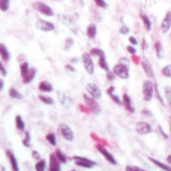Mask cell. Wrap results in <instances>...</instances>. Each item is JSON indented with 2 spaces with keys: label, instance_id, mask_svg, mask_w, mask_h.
<instances>
[{
  "label": "cell",
  "instance_id": "6da1fadb",
  "mask_svg": "<svg viewBox=\"0 0 171 171\" xmlns=\"http://www.w3.org/2000/svg\"><path fill=\"white\" fill-rule=\"evenodd\" d=\"M82 96H83V100L85 102V106L90 110V112L95 115L99 114V113H100V106L97 103L96 99L92 98L91 96L87 95V94H83Z\"/></svg>",
  "mask_w": 171,
  "mask_h": 171
},
{
  "label": "cell",
  "instance_id": "7a4b0ae2",
  "mask_svg": "<svg viewBox=\"0 0 171 171\" xmlns=\"http://www.w3.org/2000/svg\"><path fill=\"white\" fill-rule=\"evenodd\" d=\"M112 72L114 73L115 76L121 78V79H128L129 78V68L127 65L121 64V63H117L116 65H114Z\"/></svg>",
  "mask_w": 171,
  "mask_h": 171
},
{
  "label": "cell",
  "instance_id": "3957f363",
  "mask_svg": "<svg viewBox=\"0 0 171 171\" xmlns=\"http://www.w3.org/2000/svg\"><path fill=\"white\" fill-rule=\"evenodd\" d=\"M33 8L38 11L39 13L41 14L45 15V16H48V17H52L54 15V11L53 9L51 8L50 6H48L47 4L43 3V2H40V1H36L33 3Z\"/></svg>",
  "mask_w": 171,
  "mask_h": 171
},
{
  "label": "cell",
  "instance_id": "277c9868",
  "mask_svg": "<svg viewBox=\"0 0 171 171\" xmlns=\"http://www.w3.org/2000/svg\"><path fill=\"white\" fill-rule=\"evenodd\" d=\"M142 92H143V99L145 101H150L153 98L154 93V84L150 80H146L143 83L142 87Z\"/></svg>",
  "mask_w": 171,
  "mask_h": 171
},
{
  "label": "cell",
  "instance_id": "5b68a950",
  "mask_svg": "<svg viewBox=\"0 0 171 171\" xmlns=\"http://www.w3.org/2000/svg\"><path fill=\"white\" fill-rule=\"evenodd\" d=\"M72 159L74 160L75 164L79 167H83V168H92L94 167L95 165H97V163L93 160H90L86 157H82V156H73Z\"/></svg>",
  "mask_w": 171,
  "mask_h": 171
},
{
  "label": "cell",
  "instance_id": "8992f818",
  "mask_svg": "<svg viewBox=\"0 0 171 171\" xmlns=\"http://www.w3.org/2000/svg\"><path fill=\"white\" fill-rule=\"evenodd\" d=\"M81 59H82V63H83V66L85 68L86 72L88 74H93L94 73V70H95V67H94V63H93V60L91 58V55L85 52V53L82 54L81 56Z\"/></svg>",
  "mask_w": 171,
  "mask_h": 171
},
{
  "label": "cell",
  "instance_id": "52a82bcc",
  "mask_svg": "<svg viewBox=\"0 0 171 171\" xmlns=\"http://www.w3.org/2000/svg\"><path fill=\"white\" fill-rule=\"evenodd\" d=\"M58 131L65 140L73 141V139H74V133H73V131L71 130V128L67 124L61 123V124L58 126Z\"/></svg>",
  "mask_w": 171,
  "mask_h": 171
},
{
  "label": "cell",
  "instance_id": "ba28073f",
  "mask_svg": "<svg viewBox=\"0 0 171 171\" xmlns=\"http://www.w3.org/2000/svg\"><path fill=\"white\" fill-rule=\"evenodd\" d=\"M95 147H96L97 150H98L102 155H103V157L110 163V164L117 165V161H116V159H115V157L113 156V155L110 153V152L107 150V149L105 148V147L102 145L101 143H97L95 145Z\"/></svg>",
  "mask_w": 171,
  "mask_h": 171
},
{
  "label": "cell",
  "instance_id": "9c48e42d",
  "mask_svg": "<svg viewBox=\"0 0 171 171\" xmlns=\"http://www.w3.org/2000/svg\"><path fill=\"white\" fill-rule=\"evenodd\" d=\"M36 28L43 32H50L55 29V25L50 21H46L44 19H38L35 23Z\"/></svg>",
  "mask_w": 171,
  "mask_h": 171
},
{
  "label": "cell",
  "instance_id": "30bf717a",
  "mask_svg": "<svg viewBox=\"0 0 171 171\" xmlns=\"http://www.w3.org/2000/svg\"><path fill=\"white\" fill-rule=\"evenodd\" d=\"M85 88H86V91L88 92V94L92 97V98H94V99L101 98L102 92L100 90V88H99L95 83H87Z\"/></svg>",
  "mask_w": 171,
  "mask_h": 171
},
{
  "label": "cell",
  "instance_id": "8fae6325",
  "mask_svg": "<svg viewBox=\"0 0 171 171\" xmlns=\"http://www.w3.org/2000/svg\"><path fill=\"white\" fill-rule=\"evenodd\" d=\"M135 130L139 135H146V134H149L152 132V126L149 124L148 122H145V121H141V122H138L136 124Z\"/></svg>",
  "mask_w": 171,
  "mask_h": 171
},
{
  "label": "cell",
  "instance_id": "7c38bea8",
  "mask_svg": "<svg viewBox=\"0 0 171 171\" xmlns=\"http://www.w3.org/2000/svg\"><path fill=\"white\" fill-rule=\"evenodd\" d=\"M170 27H171V11H167L161 22V25H160V30H161L162 33H166L170 29Z\"/></svg>",
  "mask_w": 171,
  "mask_h": 171
},
{
  "label": "cell",
  "instance_id": "4fadbf2b",
  "mask_svg": "<svg viewBox=\"0 0 171 171\" xmlns=\"http://www.w3.org/2000/svg\"><path fill=\"white\" fill-rule=\"evenodd\" d=\"M61 170V166H60V162L57 159L56 155L54 153L50 154L49 156V168L48 171H60Z\"/></svg>",
  "mask_w": 171,
  "mask_h": 171
},
{
  "label": "cell",
  "instance_id": "5bb4252c",
  "mask_svg": "<svg viewBox=\"0 0 171 171\" xmlns=\"http://www.w3.org/2000/svg\"><path fill=\"white\" fill-rule=\"evenodd\" d=\"M140 63H141V66H142V68H143L144 72H145V74L148 76V77L153 78L154 73H153V69H152L150 62H149L146 58H142Z\"/></svg>",
  "mask_w": 171,
  "mask_h": 171
},
{
  "label": "cell",
  "instance_id": "9a60e30c",
  "mask_svg": "<svg viewBox=\"0 0 171 171\" xmlns=\"http://www.w3.org/2000/svg\"><path fill=\"white\" fill-rule=\"evenodd\" d=\"M5 153H6L7 158L9 159V162H10V165H11L12 171H20L19 165H18V161H17L16 157H15V155L13 154V152L10 151V150H6V151H5Z\"/></svg>",
  "mask_w": 171,
  "mask_h": 171
},
{
  "label": "cell",
  "instance_id": "2e32d148",
  "mask_svg": "<svg viewBox=\"0 0 171 171\" xmlns=\"http://www.w3.org/2000/svg\"><path fill=\"white\" fill-rule=\"evenodd\" d=\"M122 104L124 105L125 109L127 110V111H129L131 113H134L135 112V108L133 107L132 105V101H131L130 97L127 95L126 93L123 94V97H122Z\"/></svg>",
  "mask_w": 171,
  "mask_h": 171
},
{
  "label": "cell",
  "instance_id": "e0dca14e",
  "mask_svg": "<svg viewBox=\"0 0 171 171\" xmlns=\"http://www.w3.org/2000/svg\"><path fill=\"white\" fill-rule=\"evenodd\" d=\"M57 94H58V99H59L60 103H61L64 107H66V108L70 107L71 100H70L69 97H68L66 94H65L64 92H62V91H58V92H57Z\"/></svg>",
  "mask_w": 171,
  "mask_h": 171
},
{
  "label": "cell",
  "instance_id": "ac0fdd59",
  "mask_svg": "<svg viewBox=\"0 0 171 171\" xmlns=\"http://www.w3.org/2000/svg\"><path fill=\"white\" fill-rule=\"evenodd\" d=\"M0 57L4 62H8L10 60V52L3 43H0Z\"/></svg>",
  "mask_w": 171,
  "mask_h": 171
},
{
  "label": "cell",
  "instance_id": "d6986e66",
  "mask_svg": "<svg viewBox=\"0 0 171 171\" xmlns=\"http://www.w3.org/2000/svg\"><path fill=\"white\" fill-rule=\"evenodd\" d=\"M38 89L42 92H45V93H49V92L53 91V86L50 82L48 81H41L40 83L38 84Z\"/></svg>",
  "mask_w": 171,
  "mask_h": 171
},
{
  "label": "cell",
  "instance_id": "ffe728a7",
  "mask_svg": "<svg viewBox=\"0 0 171 171\" xmlns=\"http://www.w3.org/2000/svg\"><path fill=\"white\" fill-rule=\"evenodd\" d=\"M29 70H30V67H29V63L28 62L25 61L20 64V75H21V78H22V81L28 76Z\"/></svg>",
  "mask_w": 171,
  "mask_h": 171
},
{
  "label": "cell",
  "instance_id": "44dd1931",
  "mask_svg": "<svg viewBox=\"0 0 171 171\" xmlns=\"http://www.w3.org/2000/svg\"><path fill=\"white\" fill-rule=\"evenodd\" d=\"M114 90H115V87H113V86H110V87L107 89V94H108V95L110 96V98H111L116 104L122 105V101H121L119 97H118L116 94L114 93Z\"/></svg>",
  "mask_w": 171,
  "mask_h": 171
},
{
  "label": "cell",
  "instance_id": "7402d4cb",
  "mask_svg": "<svg viewBox=\"0 0 171 171\" xmlns=\"http://www.w3.org/2000/svg\"><path fill=\"white\" fill-rule=\"evenodd\" d=\"M86 34H87V37L90 39L95 38L96 34H97V28L96 25L94 23H91V24L88 25L87 29H86Z\"/></svg>",
  "mask_w": 171,
  "mask_h": 171
},
{
  "label": "cell",
  "instance_id": "603a6c76",
  "mask_svg": "<svg viewBox=\"0 0 171 171\" xmlns=\"http://www.w3.org/2000/svg\"><path fill=\"white\" fill-rule=\"evenodd\" d=\"M148 159L150 160V161L153 163V164L156 165L157 167H159L160 169H162V170H164V171H171V167L169 166V165L164 164V163L160 162L159 160L154 159V158H152V157H148Z\"/></svg>",
  "mask_w": 171,
  "mask_h": 171
},
{
  "label": "cell",
  "instance_id": "cb8c5ba5",
  "mask_svg": "<svg viewBox=\"0 0 171 171\" xmlns=\"http://www.w3.org/2000/svg\"><path fill=\"white\" fill-rule=\"evenodd\" d=\"M15 126L19 131H24L25 130V122L23 121L21 115H16L15 116Z\"/></svg>",
  "mask_w": 171,
  "mask_h": 171
},
{
  "label": "cell",
  "instance_id": "d4e9b609",
  "mask_svg": "<svg viewBox=\"0 0 171 171\" xmlns=\"http://www.w3.org/2000/svg\"><path fill=\"white\" fill-rule=\"evenodd\" d=\"M140 17L142 19V22H143V25H144V27H145V29L147 31H150L152 28V23H151L150 19H149V17L147 16L146 14H143V13L140 14Z\"/></svg>",
  "mask_w": 171,
  "mask_h": 171
},
{
  "label": "cell",
  "instance_id": "484cf974",
  "mask_svg": "<svg viewBox=\"0 0 171 171\" xmlns=\"http://www.w3.org/2000/svg\"><path fill=\"white\" fill-rule=\"evenodd\" d=\"M38 98L43 104H46V105H53L54 104V99L50 96L40 94V95H38Z\"/></svg>",
  "mask_w": 171,
  "mask_h": 171
},
{
  "label": "cell",
  "instance_id": "4316f807",
  "mask_svg": "<svg viewBox=\"0 0 171 171\" xmlns=\"http://www.w3.org/2000/svg\"><path fill=\"white\" fill-rule=\"evenodd\" d=\"M154 49H155V53H156L157 55V57L160 59V58H162V56H163V52H164V50H163V46H162V44L160 43L159 41H157V42H155L154 43Z\"/></svg>",
  "mask_w": 171,
  "mask_h": 171
},
{
  "label": "cell",
  "instance_id": "83f0119b",
  "mask_svg": "<svg viewBox=\"0 0 171 171\" xmlns=\"http://www.w3.org/2000/svg\"><path fill=\"white\" fill-rule=\"evenodd\" d=\"M9 96L11 97L12 99H17V100H20V99L23 98L22 94H21L17 89H15L13 87L9 89Z\"/></svg>",
  "mask_w": 171,
  "mask_h": 171
},
{
  "label": "cell",
  "instance_id": "f1b7e54d",
  "mask_svg": "<svg viewBox=\"0 0 171 171\" xmlns=\"http://www.w3.org/2000/svg\"><path fill=\"white\" fill-rule=\"evenodd\" d=\"M35 75H36V69H35V68H30L29 73H28V76L22 81V82L24 83V84L30 83L31 81H33V79L35 78Z\"/></svg>",
  "mask_w": 171,
  "mask_h": 171
},
{
  "label": "cell",
  "instance_id": "f546056e",
  "mask_svg": "<svg viewBox=\"0 0 171 171\" xmlns=\"http://www.w3.org/2000/svg\"><path fill=\"white\" fill-rule=\"evenodd\" d=\"M98 64H99V67H100L101 69L105 70L106 72H108L109 71V66H108V63H107V61H106V58H105V55L104 56L99 57Z\"/></svg>",
  "mask_w": 171,
  "mask_h": 171
},
{
  "label": "cell",
  "instance_id": "4dcf8cb0",
  "mask_svg": "<svg viewBox=\"0 0 171 171\" xmlns=\"http://www.w3.org/2000/svg\"><path fill=\"white\" fill-rule=\"evenodd\" d=\"M55 155H56L57 159L59 160L60 163H66L67 162V157L66 155H65L63 152L60 150V149H56V151H55Z\"/></svg>",
  "mask_w": 171,
  "mask_h": 171
},
{
  "label": "cell",
  "instance_id": "1f68e13d",
  "mask_svg": "<svg viewBox=\"0 0 171 171\" xmlns=\"http://www.w3.org/2000/svg\"><path fill=\"white\" fill-rule=\"evenodd\" d=\"M22 144L25 147H27V148L31 147V136H30L29 131H25L24 138H23V140H22Z\"/></svg>",
  "mask_w": 171,
  "mask_h": 171
},
{
  "label": "cell",
  "instance_id": "d6a6232c",
  "mask_svg": "<svg viewBox=\"0 0 171 171\" xmlns=\"http://www.w3.org/2000/svg\"><path fill=\"white\" fill-rule=\"evenodd\" d=\"M46 169V161L44 159H40L36 162L35 170L36 171H45Z\"/></svg>",
  "mask_w": 171,
  "mask_h": 171
},
{
  "label": "cell",
  "instance_id": "836d02e7",
  "mask_svg": "<svg viewBox=\"0 0 171 171\" xmlns=\"http://www.w3.org/2000/svg\"><path fill=\"white\" fill-rule=\"evenodd\" d=\"M10 7V0H0V10L6 12Z\"/></svg>",
  "mask_w": 171,
  "mask_h": 171
},
{
  "label": "cell",
  "instance_id": "e575fe53",
  "mask_svg": "<svg viewBox=\"0 0 171 171\" xmlns=\"http://www.w3.org/2000/svg\"><path fill=\"white\" fill-rule=\"evenodd\" d=\"M89 54L92 55V56H104L105 53H104V51L102 50V49L100 48H96V47H94V48H92L90 52H89Z\"/></svg>",
  "mask_w": 171,
  "mask_h": 171
},
{
  "label": "cell",
  "instance_id": "d590c367",
  "mask_svg": "<svg viewBox=\"0 0 171 171\" xmlns=\"http://www.w3.org/2000/svg\"><path fill=\"white\" fill-rule=\"evenodd\" d=\"M45 138H46V140L49 142V143L51 144V145H53L55 146L56 145V143H57V141H56V135H55L54 133H48L47 135L45 136Z\"/></svg>",
  "mask_w": 171,
  "mask_h": 171
},
{
  "label": "cell",
  "instance_id": "8d00e7d4",
  "mask_svg": "<svg viewBox=\"0 0 171 171\" xmlns=\"http://www.w3.org/2000/svg\"><path fill=\"white\" fill-rule=\"evenodd\" d=\"M161 73L164 77L171 78V64H168L165 67H163L161 70Z\"/></svg>",
  "mask_w": 171,
  "mask_h": 171
},
{
  "label": "cell",
  "instance_id": "74e56055",
  "mask_svg": "<svg viewBox=\"0 0 171 171\" xmlns=\"http://www.w3.org/2000/svg\"><path fill=\"white\" fill-rule=\"evenodd\" d=\"M164 95H165V98L168 102V104L170 105L171 107V87L170 86H166L164 89Z\"/></svg>",
  "mask_w": 171,
  "mask_h": 171
},
{
  "label": "cell",
  "instance_id": "f35d334b",
  "mask_svg": "<svg viewBox=\"0 0 171 171\" xmlns=\"http://www.w3.org/2000/svg\"><path fill=\"white\" fill-rule=\"evenodd\" d=\"M73 44H74V40H73L72 38H66V40H65V43H64L65 50H69L71 47L73 46Z\"/></svg>",
  "mask_w": 171,
  "mask_h": 171
},
{
  "label": "cell",
  "instance_id": "ab89813d",
  "mask_svg": "<svg viewBox=\"0 0 171 171\" xmlns=\"http://www.w3.org/2000/svg\"><path fill=\"white\" fill-rule=\"evenodd\" d=\"M154 91H155V97L159 100V102L161 103L162 105H164V101H163L162 97L160 96V93L158 91V87H157V84H154Z\"/></svg>",
  "mask_w": 171,
  "mask_h": 171
},
{
  "label": "cell",
  "instance_id": "60d3db41",
  "mask_svg": "<svg viewBox=\"0 0 171 171\" xmlns=\"http://www.w3.org/2000/svg\"><path fill=\"white\" fill-rule=\"evenodd\" d=\"M93 1L99 8H107V3L105 0H93Z\"/></svg>",
  "mask_w": 171,
  "mask_h": 171
},
{
  "label": "cell",
  "instance_id": "b9f144b4",
  "mask_svg": "<svg viewBox=\"0 0 171 171\" xmlns=\"http://www.w3.org/2000/svg\"><path fill=\"white\" fill-rule=\"evenodd\" d=\"M119 32L121 34H123V35H127V34L130 32V29H129V27H127L126 25H122L119 29Z\"/></svg>",
  "mask_w": 171,
  "mask_h": 171
},
{
  "label": "cell",
  "instance_id": "7bdbcfd3",
  "mask_svg": "<svg viewBox=\"0 0 171 171\" xmlns=\"http://www.w3.org/2000/svg\"><path fill=\"white\" fill-rule=\"evenodd\" d=\"M126 49H127L128 53H130L131 55H135L136 52H137L136 48H135V47H134L133 45H128L127 47H126Z\"/></svg>",
  "mask_w": 171,
  "mask_h": 171
},
{
  "label": "cell",
  "instance_id": "ee69618b",
  "mask_svg": "<svg viewBox=\"0 0 171 171\" xmlns=\"http://www.w3.org/2000/svg\"><path fill=\"white\" fill-rule=\"evenodd\" d=\"M0 74L3 76V77L7 76V70H6V68H5L4 65L2 64L1 61H0Z\"/></svg>",
  "mask_w": 171,
  "mask_h": 171
},
{
  "label": "cell",
  "instance_id": "f6af8a7d",
  "mask_svg": "<svg viewBox=\"0 0 171 171\" xmlns=\"http://www.w3.org/2000/svg\"><path fill=\"white\" fill-rule=\"evenodd\" d=\"M106 77H107V79H108L109 81H113L115 79V74L112 72V71H108V72H106Z\"/></svg>",
  "mask_w": 171,
  "mask_h": 171
},
{
  "label": "cell",
  "instance_id": "bcb514c9",
  "mask_svg": "<svg viewBox=\"0 0 171 171\" xmlns=\"http://www.w3.org/2000/svg\"><path fill=\"white\" fill-rule=\"evenodd\" d=\"M31 154H32V157H33V159H35V160H40V154H39V152L38 151H36V150H32V152H31Z\"/></svg>",
  "mask_w": 171,
  "mask_h": 171
},
{
  "label": "cell",
  "instance_id": "7dc6e473",
  "mask_svg": "<svg viewBox=\"0 0 171 171\" xmlns=\"http://www.w3.org/2000/svg\"><path fill=\"white\" fill-rule=\"evenodd\" d=\"M129 42L131 43V45H137V44H138L137 39L134 37V36H130V37H129Z\"/></svg>",
  "mask_w": 171,
  "mask_h": 171
},
{
  "label": "cell",
  "instance_id": "c3c4849f",
  "mask_svg": "<svg viewBox=\"0 0 171 171\" xmlns=\"http://www.w3.org/2000/svg\"><path fill=\"white\" fill-rule=\"evenodd\" d=\"M65 69L69 70L70 72H75V71H76L75 67H73L72 64H66V65H65Z\"/></svg>",
  "mask_w": 171,
  "mask_h": 171
},
{
  "label": "cell",
  "instance_id": "681fc988",
  "mask_svg": "<svg viewBox=\"0 0 171 171\" xmlns=\"http://www.w3.org/2000/svg\"><path fill=\"white\" fill-rule=\"evenodd\" d=\"M141 47H142V50H146V49L148 48V44H147V42H146V40H145V38L142 39Z\"/></svg>",
  "mask_w": 171,
  "mask_h": 171
},
{
  "label": "cell",
  "instance_id": "f907efd6",
  "mask_svg": "<svg viewBox=\"0 0 171 171\" xmlns=\"http://www.w3.org/2000/svg\"><path fill=\"white\" fill-rule=\"evenodd\" d=\"M142 114L145 115V116H149V117L152 116L151 111H150V110H148V109H143V110H142Z\"/></svg>",
  "mask_w": 171,
  "mask_h": 171
},
{
  "label": "cell",
  "instance_id": "816d5d0a",
  "mask_svg": "<svg viewBox=\"0 0 171 171\" xmlns=\"http://www.w3.org/2000/svg\"><path fill=\"white\" fill-rule=\"evenodd\" d=\"M79 108H80L81 111H83L84 113H90V110H89L86 106H83V105H80V106H79Z\"/></svg>",
  "mask_w": 171,
  "mask_h": 171
},
{
  "label": "cell",
  "instance_id": "f5cc1de1",
  "mask_svg": "<svg viewBox=\"0 0 171 171\" xmlns=\"http://www.w3.org/2000/svg\"><path fill=\"white\" fill-rule=\"evenodd\" d=\"M132 61L135 63V64H139V62H140V58H139V56L133 55V56H132Z\"/></svg>",
  "mask_w": 171,
  "mask_h": 171
},
{
  "label": "cell",
  "instance_id": "db71d44e",
  "mask_svg": "<svg viewBox=\"0 0 171 171\" xmlns=\"http://www.w3.org/2000/svg\"><path fill=\"white\" fill-rule=\"evenodd\" d=\"M119 63H121V64H124V65H127V66H128V64H129V60H127L126 58H121Z\"/></svg>",
  "mask_w": 171,
  "mask_h": 171
},
{
  "label": "cell",
  "instance_id": "11a10c76",
  "mask_svg": "<svg viewBox=\"0 0 171 171\" xmlns=\"http://www.w3.org/2000/svg\"><path fill=\"white\" fill-rule=\"evenodd\" d=\"M3 87H4V80L2 78H0V91L3 89Z\"/></svg>",
  "mask_w": 171,
  "mask_h": 171
},
{
  "label": "cell",
  "instance_id": "9f6ffc18",
  "mask_svg": "<svg viewBox=\"0 0 171 171\" xmlns=\"http://www.w3.org/2000/svg\"><path fill=\"white\" fill-rule=\"evenodd\" d=\"M133 170H134V171H146V170L142 169V168L137 167V166H133Z\"/></svg>",
  "mask_w": 171,
  "mask_h": 171
},
{
  "label": "cell",
  "instance_id": "6f0895ef",
  "mask_svg": "<svg viewBox=\"0 0 171 171\" xmlns=\"http://www.w3.org/2000/svg\"><path fill=\"white\" fill-rule=\"evenodd\" d=\"M125 171H134L133 170V166H129V165H128V166H126Z\"/></svg>",
  "mask_w": 171,
  "mask_h": 171
},
{
  "label": "cell",
  "instance_id": "680465c9",
  "mask_svg": "<svg viewBox=\"0 0 171 171\" xmlns=\"http://www.w3.org/2000/svg\"><path fill=\"white\" fill-rule=\"evenodd\" d=\"M166 160H167V163H168V164H171V154H170V155H168L167 158H166Z\"/></svg>",
  "mask_w": 171,
  "mask_h": 171
},
{
  "label": "cell",
  "instance_id": "91938a15",
  "mask_svg": "<svg viewBox=\"0 0 171 171\" xmlns=\"http://www.w3.org/2000/svg\"><path fill=\"white\" fill-rule=\"evenodd\" d=\"M77 61H78L77 58H73L72 60H71V62H77Z\"/></svg>",
  "mask_w": 171,
  "mask_h": 171
},
{
  "label": "cell",
  "instance_id": "94428289",
  "mask_svg": "<svg viewBox=\"0 0 171 171\" xmlns=\"http://www.w3.org/2000/svg\"><path fill=\"white\" fill-rule=\"evenodd\" d=\"M1 171H6V170H5L4 167H1Z\"/></svg>",
  "mask_w": 171,
  "mask_h": 171
},
{
  "label": "cell",
  "instance_id": "6125c7cd",
  "mask_svg": "<svg viewBox=\"0 0 171 171\" xmlns=\"http://www.w3.org/2000/svg\"><path fill=\"white\" fill-rule=\"evenodd\" d=\"M69 171H76V170H69Z\"/></svg>",
  "mask_w": 171,
  "mask_h": 171
},
{
  "label": "cell",
  "instance_id": "be15d7a7",
  "mask_svg": "<svg viewBox=\"0 0 171 171\" xmlns=\"http://www.w3.org/2000/svg\"><path fill=\"white\" fill-rule=\"evenodd\" d=\"M170 120H171V117H170Z\"/></svg>",
  "mask_w": 171,
  "mask_h": 171
}]
</instances>
